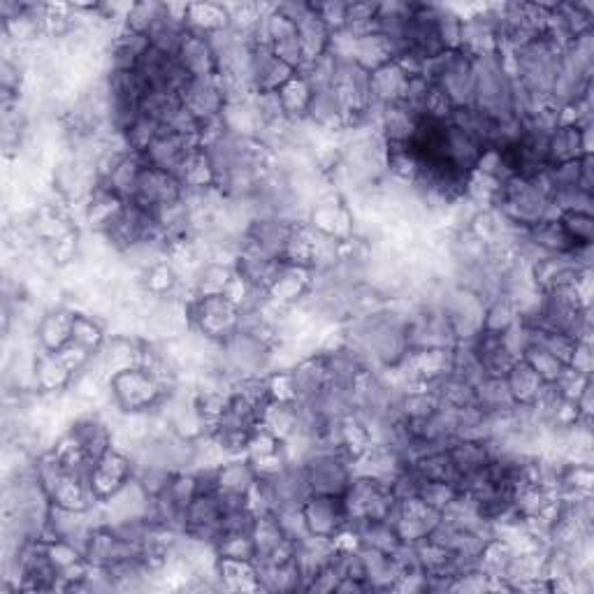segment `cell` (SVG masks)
I'll list each match as a JSON object with an SVG mask.
<instances>
[{
    "label": "cell",
    "mask_w": 594,
    "mask_h": 594,
    "mask_svg": "<svg viewBox=\"0 0 594 594\" xmlns=\"http://www.w3.org/2000/svg\"><path fill=\"white\" fill-rule=\"evenodd\" d=\"M504 379H506V383H509L513 400H516L518 404H534L536 400H539L543 383H546L539 379V374H536L525 360H518L516 365L509 369V374H506Z\"/></svg>",
    "instance_id": "5b68a950"
},
{
    "label": "cell",
    "mask_w": 594,
    "mask_h": 594,
    "mask_svg": "<svg viewBox=\"0 0 594 594\" xmlns=\"http://www.w3.org/2000/svg\"><path fill=\"white\" fill-rule=\"evenodd\" d=\"M523 360L534 369L536 374H539V379L546 383L557 381L564 372H567V365H564L562 360H557L553 353H548L546 349H541V346L536 344L527 346V351L523 353Z\"/></svg>",
    "instance_id": "8992f818"
},
{
    "label": "cell",
    "mask_w": 594,
    "mask_h": 594,
    "mask_svg": "<svg viewBox=\"0 0 594 594\" xmlns=\"http://www.w3.org/2000/svg\"><path fill=\"white\" fill-rule=\"evenodd\" d=\"M177 61L191 77L216 75V56L205 33L191 31V28H188V35L186 40L181 42Z\"/></svg>",
    "instance_id": "277c9868"
},
{
    "label": "cell",
    "mask_w": 594,
    "mask_h": 594,
    "mask_svg": "<svg viewBox=\"0 0 594 594\" xmlns=\"http://www.w3.org/2000/svg\"><path fill=\"white\" fill-rule=\"evenodd\" d=\"M181 103L186 112L200 123V130L209 126L212 121H219L226 110V96H223L219 75L209 77H193L188 82L186 91L181 93Z\"/></svg>",
    "instance_id": "6da1fadb"
},
{
    "label": "cell",
    "mask_w": 594,
    "mask_h": 594,
    "mask_svg": "<svg viewBox=\"0 0 594 594\" xmlns=\"http://www.w3.org/2000/svg\"><path fill=\"white\" fill-rule=\"evenodd\" d=\"M302 513L309 532L314 536L335 539L339 532H346V527H349V511H346L344 497L311 495L302 504Z\"/></svg>",
    "instance_id": "7a4b0ae2"
},
{
    "label": "cell",
    "mask_w": 594,
    "mask_h": 594,
    "mask_svg": "<svg viewBox=\"0 0 594 594\" xmlns=\"http://www.w3.org/2000/svg\"><path fill=\"white\" fill-rule=\"evenodd\" d=\"M165 14V3H135L130 5V10L123 17V28L128 31L147 35L151 31V26L156 24Z\"/></svg>",
    "instance_id": "52a82bcc"
},
{
    "label": "cell",
    "mask_w": 594,
    "mask_h": 594,
    "mask_svg": "<svg viewBox=\"0 0 594 594\" xmlns=\"http://www.w3.org/2000/svg\"><path fill=\"white\" fill-rule=\"evenodd\" d=\"M560 223H562L564 233H567L571 242H574V246L592 244V239H594V219H592V214L564 212L560 216Z\"/></svg>",
    "instance_id": "ba28073f"
},
{
    "label": "cell",
    "mask_w": 594,
    "mask_h": 594,
    "mask_svg": "<svg viewBox=\"0 0 594 594\" xmlns=\"http://www.w3.org/2000/svg\"><path fill=\"white\" fill-rule=\"evenodd\" d=\"M295 31H297V40H300V47L304 54V63L316 61L318 56H323L330 49L332 33H330V28L325 26L321 14L316 12L314 3H309V10L295 21Z\"/></svg>",
    "instance_id": "3957f363"
}]
</instances>
